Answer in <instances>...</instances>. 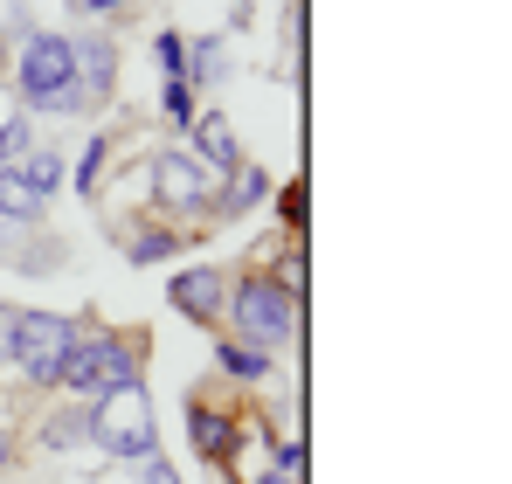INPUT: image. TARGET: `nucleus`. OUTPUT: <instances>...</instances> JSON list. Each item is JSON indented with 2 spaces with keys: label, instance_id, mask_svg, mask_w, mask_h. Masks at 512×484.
Wrapping results in <instances>:
<instances>
[{
  "label": "nucleus",
  "instance_id": "nucleus-10",
  "mask_svg": "<svg viewBox=\"0 0 512 484\" xmlns=\"http://www.w3.org/2000/svg\"><path fill=\"white\" fill-rule=\"evenodd\" d=\"M194 160L208 166V173H236L243 166V146H236V132H229V118L222 111H194Z\"/></svg>",
  "mask_w": 512,
  "mask_h": 484
},
{
  "label": "nucleus",
  "instance_id": "nucleus-28",
  "mask_svg": "<svg viewBox=\"0 0 512 484\" xmlns=\"http://www.w3.org/2000/svg\"><path fill=\"white\" fill-rule=\"evenodd\" d=\"M77 14H104V7H118V0H70Z\"/></svg>",
  "mask_w": 512,
  "mask_h": 484
},
{
  "label": "nucleus",
  "instance_id": "nucleus-20",
  "mask_svg": "<svg viewBox=\"0 0 512 484\" xmlns=\"http://www.w3.org/2000/svg\"><path fill=\"white\" fill-rule=\"evenodd\" d=\"M97 187H104V139H90L84 160H77V194H84V201H97Z\"/></svg>",
  "mask_w": 512,
  "mask_h": 484
},
{
  "label": "nucleus",
  "instance_id": "nucleus-15",
  "mask_svg": "<svg viewBox=\"0 0 512 484\" xmlns=\"http://www.w3.org/2000/svg\"><path fill=\"white\" fill-rule=\"evenodd\" d=\"M84 436H90V408H63V415L42 422V443H49V450H70V443H84Z\"/></svg>",
  "mask_w": 512,
  "mask_h": 484
},
{
  "label": "nucleus",
  "instance_id": "nucleus-24",
  "mask_svg": "<svg viewBox=\"0 0 512 484\" xmlns=\"http://www.w3.org/2000/svg\"><path fill=\"white\" fill-rule=\"evenodd\" d=\"M270 464H277V471H291V478H305V443H298V436H284Z\"/></svg>",
  "mask_w": 512,
  "mask_h": 484
},
{
  "label": "nucleus",
  "instance_id": "nucleus-25",
  "mask_svg": "<svg viewBox=\"0 0 512 484\" xmlns=\"http://www.w3.org/2000/svg\"><path fill=\"white\" fill-rule=\"evenodd\" d=\"M139 471H146V484H180V478H173V464H167V457H146Z\"/></svg>",
  "mask_w": 512,
  "mask_h": 484
},
{
  "label": "nucleus",
  "instance_id": "nucleus-22",
  "mask_svg": "<svg viewBox=\"0 0 512 484\" xmlns=\"http://www.w3.org/2000/svg\"><path fill=\"white\" fill-rule=\"evenodd\" d=\"M277 215H284V229H291V242H305V180H291V187L277 194Z\"/></svg>",
  "mask_w": 512,
  "mask_h": 484
},
{
  "label": "nucleus",
  "instance_id": "nucleus-6",
  "mask_svg": "<svg viewBox=\"0 0 512 484\" xmlns=\"http://www.w3.org/2000/svg\"><path fill=\"white\" fill-rule=\"evenodd\" d=\"M146 180H153V201H160V208H173V215H215L222 173H208V166L194 160L187 146H167V153H153Z\"/></svg>",
  "mask_w": 512,
  "mask_h": 484
},
{
  "label": "nucleus",
  "instance_id": "nucleus-12",
  "mask_svg": "<svg viewBox=\"0 0 512 484\" xmlns=\"http://www.w3.org/2000/svg\"><path fill=\"white\" fill-rule=\"evenodd\" d=\"M42 194H35V180L21 173V166H0V215L7 222H42Z\"/></svg>",
  "mask_w": 512,
  "mask_h": 484
},
{
  "label": "nucleus",
  "instance_id": "nucleus-9",
  "mask_svg": "<svg viewBox=\"0 0 512 484\" xmlns=\"http://www.w3.org/2000/svg\"><path fill=\"white\" fill-rule=\"evenodd\" d=\"M70 56H77V90H84V104L111 97V83H118V42H111V35H77Z\"/></svg>",
  "mask_w": 512,
  "mask_h": 484
},
{
  "label": "nucleus",
  "instance_id": "nucleus-14",
  "mask_svg": "<svg viewBox=\"0 0 512 484\" xmlns=\"http://www.w3.org/2000/svg\"><path fill=\"white\" fill-rule=\"evenodd\" d=\"M270 360H277V353H263V346H243V339H215V367H222L229 381H263V374H270Z\"/></svg>",
  "mask_w": 512,
  "mask_h": 484
},
{
  "label": "nucleus",
  "instance_id": "nucleus-11",
  "mask_svg": "<svg viewBox=\"0 0 512 484\" xmlns=\"http://www.w3.org/2000/svg\"><path fill=\"white\" fill-rule=\"evenodd\" d=\"M222 180H229V187L215 194V215H250L256 201L270 194V173H263V166H236V173H222Z\"/></svg>",
  "mask_w": 512,
  "mask_h": 484
},
{
  "label": "nucleus",
  "instance_id": "nucleus-16",
  "mask_svg": "<svg viewBox=\"0 0 512 484\" xmlns=\"http://www.w3.org/2000/svg\"><path fill=\"white\" fill-rule=\"evenodd\" d=\"M173 249H180L173 229H139V236H125V256H132V263H167Z\"/></svg>",
  "mask_w": 512,
  "mask_h": 484
},
{
  "label": "nucleus",
  "instance_id": "nucleus-23",
  "mask_svg": "<svg viewBox=\"0 0 512 484\" xmlns=\"http://www.w3.org/2000/svg\"><path fill=\"white\" fill-rule=\"evenodd\" d=\"M14 332H21V305H0V367H14Z\"/></svg>",
  "mask_w": 512,
  "mask_h": 484
},
{
  "label": "nucleus",
  "instance_id": "nucleus-3",
  "mask_svg": "<svg viewBox=\"0 0 512 484\" xmlns=\"http://www.w3.org/2000/svg\"><path fill=\"white\" fill-rule=\"evenodd\" d=\"M298 312H305V305H291L270 270H250L243 284H229V305H222V319L236 325V339H243V346H263V353H277V346L298 332Z\"/></svg>",
  "mask_w": 512,
  "mask_h": 484
},
{
  "label": "nucleus",
  "instance_id": "nucleus-18",
  "mask_svg": "<svg viewBox=\"0 0 512 484\" xmlns=\"http://www.w3.org/2000/svg\"><path fill=\"white\" fill-rule=\"evenodd\" d=\"M160 111H167L173 132H187V125H194V111H201V97H194L180 77H167V90H160Z\"/></svg>",
  "mask_w": 512,
  "mask_h": 484
},
{
  "label": "nucleus",
  "instance_id": "nucleus-19",
  "mask_svg": "<svg viewBox=\"0 0 512 484\" xmlns=\"http://www.w3.org/2000/svg\"><path fill=\"white\" fill-rule=\"evenodd\" d=\"M35 153V118H7L0 125V166H21Z\"/></svg>",
  "mask_w": 512,
  "mask_h": 484
},
{
  "label": "nucleus",
  "instance_id": "nucleus-1",
  "mask_svg": "<svg viewBox=\"0 0 512 484\" xmlns=\"http://www.w3.org/2000/svg\"><path fill=\"white\" fill-rule=\"evenodd\" d=\"M14 90H21V118H35V111H90L84 90H77V56H70V35H56V28H35V35L21 42Z\"/></svg>",
  "mask_w": 512,
  "mask_h": 484
},
{
  "label": "nucleus",
  "instance_id": "nucleus-27",
  "mask_svg": "<svg viewBox=\"0 0 512 484\" xmlns=\"http://www.w3.org/2000/svg\"><path fill=\"white\" fill-rule=\"evenodd\" d=\"M7 457H14V429L0 422V471H7Z\"/></svg>",
  "mask_w": 512,
  "mask_h": 484
},
{
  "label": "nucleus",
  "instance_id": "nucleus-7",
  "mask_svg": "<svg viewBox=\"0 0 512 484\" xmlns=\"http://www.w3.org/2000/svg\"><path fill=\"white\" fill-rule=\"evenodd\" d=\"M187 436H194V457H201V464H222V471H229V464H236V450H243L236 415H229V408H215V402H201V395L187 402Z\"/></svg>",
  "mask_w": 512,
  "mask_h": 484
},
{
  "label": "nucleus",
  "instance_id": "nucleus-26",
  "mask_svg": "<svg viewBox=\"0 0 512 484\" xmlns=\"http://www.w3.org/2000/svg\"><path fill=\"white\" fill-rule=\"evenodd\" d=\"M250 484H305V478H291V471H277V464H270V471H263V478H250Z\"/></svg>",
  "mask_w": 512,
  "mask_h": 484
},
{
  "label": "nucleus",
  "instance_id": "nucleus-13",
  "mask_svg": "<svg viewBox=\"0 0 512 484\" xmlns=\"http://www.w3.org/2000/svg\"><path fill=\"white\" fill-rule=\"evenodd\" d=\"M229 49H222V35H201V42H187V90L201 97L208 83H222L229 77V63H222Z\"/></svg>",
  "mask_w": 512,
  "mask_h": 484
},
{
  "label": "nucleus",
  "instance_id": "nucleus-5",
  "mask_svg": "<svg viewBox=\"0 0 512 484\" xmlns=\"http://www.w3.org/2000/svg\"><path fill=\"white\" fill-rule=\"evenodd\" d=\"M77 339H84V332H77V319H63V312H21L14 367H21L35 388H56V381H63V360H70Z\"/></svg>",
  "mask_w": 512,
  "mask_h": 484
},
{
  "label": "nucleus",
  "instance_id": "nucleus-2",
  "mask_svg": "<svg viewBox=\"0 0 512 484\" xmlns=\"http://www.w3.org/2000/svg\"><path fill=\"white\" fill-rule=\"evenodd\" d=\"M90 408V443L104 450V457H118V464H146V457H160V422H153V395H146V381H132V388H111V395H97Z\"/></svg>",
  "mask_w": 512,
  "mask_h": 484
},
{
  "label": "nucleus",
  "instance_id": "nucleus-17",
  "mask_svg": "<svg viewBox=\"0 0 512 484\" xmlns=\"http://www.w3.org/2000/svg\"><path fill=\"white\" fill-rule=\"evenodd\" d=\"M21 173H28V180H35V194L49 201V194L63 187V153H49V146H35V153L21 160Z\"/></svg>",
  "mask_w": 512,
  "mask_h": 484
},
{
  "label": "nucleus",
  "instance_id": "nucleus-4",
  "mask_svg": "<svg viewBox=\"0 0 512 484\" xmlns=\"http://www.w3.org/2000/svg\"><path fill=\"white\" fill-rule=\"evenodd\" d=\"M139 374H146V346L139 339H77L56 388H70L77 402H97L111 388H132Z\"/></svg>",
  "mask_w": 512,
  "mask_h": 484
},
{
  "label": "nucleus",
  "instance_id": "nucleus-8",
  "mask_svg": "<svg viewBox=\"0 0 512 484\" xmlns=\"http://www.w3.org/2000/svg\"><path fill=\"white\" fill-rule=\"evenodd\" d=\"M167 305L180 312V319H194V325H215V319H222V305H229V277H222L215 263L180 270V277L167 284Z\"/></svg>",
  "mask_w": 512,
  "mask_h": 484
},
{
  "label": "nucleus",
  "instance_id": "nucleus-21",
  "mask_svg": "<svg viewBox=\"0 0 512 484\" xmlns=\"http://www.w3.org/2000/svg\"><path fill=\"white\" fill-rule=\"evenodd\" d=\"M153 56H160V77H180L187 83V35H160V42H153Z\"/></svg>",
  "mask_w": 512,
  "mask_h": 484
},
{
  "label": "nucleus",
  "instance_id": "nucleus-29",
  "mask_svg": "<svg viewBox=\"0 0 512 484\" xmlns=\"http://www.w3.org/2000/svg\"><path fill=\"white\" fill-rule=\"evenodd\" d=\"M0 77H7V35H0Z\"/></svg>",
  "mask_w": 512,
  "mask_h": 484
}]
</instances>
